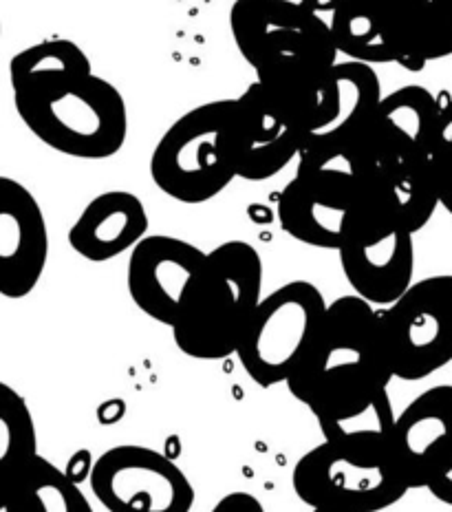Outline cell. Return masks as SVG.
<instances>
[{"instance_id": "31", "label": "cell", "mask_w": 452, "mask_h": 512, "mask_svg": "<svg viewBox=\"0 0 452 512\" xmlns=\"http://www.w3.org/2000/svg\"><path fill=\"white\" fill-rule=\"evenodd\" d=\"M0 512H14V510H12V501H9L7 488L0 490Z\"/></svg>"}, {"instance_id": "30", "label": "cell", "mask_w": 452, "mask_h": 512, "mask_svg": "<svg viewBox=\"0 0 452 512\" xmlns=\"http://www.w3.org/2000/svg\"><path fill=\"white\" fill-rule=\"evenodd\" d=\"M439 177V206L452 217V157L437 168Z\"/></svg>"}, {"instance_id": "20", "label": "cell", "mask_w": 452, "mask_h": 512, "mask_svg": "<svg viewBox=\"0 0 452 512\" xmlns=\"http://www.w3.org/2000/svg\"><path fill=\"white\" fill-rule=\"evenodd\" d=\"M336 87H338V111L336 117L322 126L320 131L309 133L305 144H327V146H355L364 151V131L371 115L382 102L380 76L371 64L364 62H338L336 64ZM367 155V153H364Z\"/></svg>"}, {"instance_id": "22", "label": "cell", "mask_w": 452, "mask_h": 512, "mask_svg": "<svg viewBox=\"0 0 452 512\" xmlns=\"http://www.w3.org/2000/svg\"><path fill=\"white\" fill-rule=\"evenodd\" d=\"M7 493L14 512H93L80 484L42 455L7 488Z\"/></svg>"}, {"instance_id": "19", "label": "cell", "mask_w": 452, "mask_h": 512, "mask_svg": "<svg viewBox=\"0 0 452 512\" xmlns=\"http://www.w3.org/2000/svg\"><path fill=\"white\" fill-rule=\"evenodd\" d=\"M331 36L336 49L353 62L397 64L389 0H336L331 7Z\"/></svg>"}, {"instance_id": "25", "label": "cell", "mask_w": 452, "mask_h": 512, "mask_svg": "<svg viewBox=\"0 0 452 512\" xmlns=\"http://www.w3.org/2000/svg\"><path fill=\"white\" fill-rule=\"evenodd\" d=\"M452 157V100L441 104L437 122L433 128V140H430V159L435 168L446 164Z\"/></svg>"}, {"instance_id": "32", "label": "cell", "mask_w": 452, "mask_h": 512, "mask_svg": "<svg viewBox=\"0 0 452 512\" xmlns=\"http://www.w3.org/2000/svg\"><path fill=\"white\" fill-rule=\"evenodd\" d=\"M311 512H342V510H333V508H311Z\"/></svg>"}, {"instance_id": "5", "label": "cell", "mask_w": 452, "mask_h": 512, "mask_svg": "<svg viewBox=\"0 0 452 512\" xmlns=\"http://www.w3.org/2000/svg\"><path fill=\"white\" fill-rule=\"evenodd\" d=\"M327 301L314 283L292 281L261 298L241 345V367L258 387L289 382L314 343Z\"/></svg>"}, {"instance_id": "9", "label": "cell", "mask_w": 452, "mask_h": 512, "mask_svg": "<svg viewBox=\"0 0 452 512\" xmlns=\"http://www.w3.org/2000/svg\"><path fill=\"white\" fill-rule=\"evenodd\" d=\"M89 484L109 512H190L195 488L164 453L139 444H120L93 464Z\"/></svg>"}, {"instance_id": "12", "label": "cell", "mask_w": 452, "mask_h": 512, "mask_svg": "<svg viewBox=\"0 0 452 512\" xmlns=\"http://www.w3.org/2000/svg\"><path fill=\"white\" fill-rule=\"evenodd\" d=\"M49 261V230L25 184L0 175V296L18 301L36 290Z\"/></svg>"}, {"instance_id": "1", "label": "cell", "mask_w": 452, "mask_h": 512, "mask_svg": "<svg viewBox=\"0 0 452 512\" xmlns=\"http://www.w3.org/2000/svg\"><path fill=\"white\" fill-rule=\"evenodd\" d=\"M393 373L382 343L380 312L360 296L327 305L305 360L287 387L314 415L389 389Z\"/></svg>"}, {"instance_id": "18", "label": "cell", "mask_w": 452, "mask_h": 512, "mask_svg": "<svg viewBox=\"0 0 452 512\" xmlns=\"http://www.w3.org/2000/svg\"><path fill=\"white\" fill-rule=\"evenodd\" d=\"M389 12L402 69L452 56V0H389Z\"/></svg>"}, {"instance_id": "7", "label": "cell", "mask_w": 452, "mask_h": 512, "mask_svg": "<svg viewBox=\"0 0 452 512\" xmlns=\"http://www.w3.org/2000/svg\"><path fill=\"white\" fill-rule=\"evenodd\" d=\"M292 484L309 508L342 512H382L411 490L391 453L351 451L331 442H322L300 457Z\"/></svg>"}, {"instance_id": "10", "label": "cell", "mask_w": 452, "mask_h": 512, "mask_svg": "<svg viewBox=\"0 0 452 512\" xmlns=\"http://www.w3.org/2000/svg\"><path fill=\"white\" fill-rule=\"evenodd\" d=\"M232 155L236 177L265 181L298 159L307 131L261 82L232 98Z\"/></svg>"}, {"instance_id": "17", "label": "cell", "mask_w": 452, "mask_h": 512, "mask_svg": "<svg viewBox=\"0 0 452 512\" xmlns=\"http://www.w3.org/2000/svg\"><path fill=\"white\" fill-rule=\"evenodd\" d=\"M364 190L413 234L422 230L439 208V177L430 157L375 168Z\"/></svg>"}, {"instance_id": "21", "label": "cell", "mask_w": 452, "mask_h": 512, "mask_svg": "<svg viewBox=\"0 0 452 512\" xmlns=\"http://www.w3.org/2000/svg\"><path fill=\"white\" fill-rule=\"evenodd\" d=\"M325 442L338 444L351 451L391 453L397 415L389 391L316 415Z\"/></svg>"}, {"instance_id": "29", "label": "cell", "mask_w": 452, "mask_h": 512, "mask_svg": "<svg viewBox=\"0 0 452 512\" xmlns=\"http://www.w3.org/2000/svg\"><path fill=\"white\" fill-rule=\"evenodd\" d=\"M426 488L430 490V495L441 501V504L452 506V464H448Z\"/></svg>"}, {"instance_id": "33", "label": "cell", "mask_w": 452, "mask_h": 512, "mask_svg": "<svg viewBox=\"0 0 452 512\" xmlns=\"http://www.w3.org/2000/svg\"><path fill=\"white\" fill-rule=\"evenodd\" d=\"M0 36H3V23H0Z\"/></svg>"}, {"instance_id": "4", "label": "cell", "mask_w": 452, "mask_h": 512, "mask_svg": "<svg viewBox=\"0 0 452 512\" xmlns=\"http://www.w3.org/2000/svg\"><path fill=\"white\" fill-rule=\"evenodd\" d=\"M230 120L232 100H214L170 124L150 157V177L166 197L197 206L232 184L236 168Z\"/></svg>"}, {"instance_id": "16", "label": "cell", "mask_w": 452, "mask_h": 512, "mask_svg": "<svg viewBox=\"0 0 452 512\" xmlns=\"http://www.w3.org/2000/svg\"><path fill=\"white\" fill-rule=\"evenodd\" d=\"M148 212L144 201L128 190H106L84 206L69 230L75 254L91 263L113 261L133 252L148 237Z\"/></svg>"}, {"instance_id": "13", "label": "cell", "mask_w": 452, "mask_h": 512, "mask_svg": "<svg viewBox=\"0 0 452 512\" xmlns=\"http://www.w3.org/2000/svg\"><path fill=\"white\" fill-rule=\"evenodd\" d=\"M206 254L184 239L150 234L135 245L128 259V294L142 312L172 329L188 285L201 270Z\"/></svg>"}, {"instance_id": "11", "label": "cell", "mask_w": 452, "mask_h": 512, "mask_svg": "<svg viewBox=\"0 0 452 512\" xmlns=\"http://www.w3.org/2000/svg\"><path fill=\"white\" fill-rule=\"evenodd\" d=\"M362 181L336 170L298 164L278 197V221L289 237L320 250H338L353 206L364 195Z\"/></svg>"}, {"instance_id": "26", "label": "cell", "mask_w": 452, "mask_h": 512, "mask_svg": "<svg viewBox=\"0 0 452 512\" xmlns=\"http://www.w3.org/2000/svg\"><path fill=\"white\" fill-rule=\"evenodd\" d=\"M258 3L283 14H322L331 12L336 0H258Z\"/></svg>"}, {"instance_id": "6", "label": "cell", "mask_w": 452, "mask_h": 512, "mask_svg": "<svg viewBox=\"0 0 452 512\" xmlns=\"http://www.w3.org/2000/svg\"><path fill=\"white\" fill-rule=\"evenodd\" d=\"M413 237L400 219L364 190L338 248L344 279L355 296L373 307H389L415 283Z\"/></svg>"}, {"instance_id": "28", "label": "cell", "mask_w": 452, "mask_h": 512, "mask_svg": "<svg viewBox=\"0 0 452 512\" xmlns=\"http://www.w3.org/2000/svg\"><path fill=\"white\" fill-rule=\"evenodd\" d=\"M93 464L95 462H91V453L89 451H78L69 460V466L64 468V473H67L75 484H80V482H84V479L91 477Z\"/></svg>"}, {"instance_id": "2", "label": "cell", "mask_w": 452, "mask_h": 512, "mask_svg": "<svg viewBox=\"0 0 452 512\" xmlns=\"http://www.w3.org/2000/svg\"><path fill=\"white\" fill-rule=\"evenodd\" d=\"M12 91L18 117L51 151L98 162L126 144L124 95L93 71L29 80Z\"/></svg>"}, {"instance_id": "24", "label": "cell", "mask_w": 452, "mask_h": 512, "mask_svg": "<svg viewBox=\"0 0 452 512\" xmlns=\"http://www.w3.org/2000/svg\"><path fill=\"white\" fill-rule=\"evenodd\" d=\"M91 71V58L78 42L69 38H49L16 53L9 62V84L14 89L29 80L75 76V73Z\"/></svg>"}, {"instance_id": "23", "label": "cell", "mask_w": 452, "mask_h": 512, "mask_svg": "<svg viewBox=\"0 0 452 512\" xmlns=\"http://www.w3.org/2000/svg\"><path fill=\"white\" fill-rule=\"evenodd\" d=\"M38 455L36 422L27 400L0 382V490L12 486Z\"/></svg>"}, {"instance_id": "3", "label": "cell", "mask_w": 452, "mask_h": 512, "mask_svg": "<svg viewBox=\"0 0 452 512\" xmlns=\"http://www.w3.org/2000/svg\"><path fill=\"white\" fill-rule=\"evenodd\" d=\"M263 298V261L245 241H228L206 254L188 285L172 336L195 360H223L241 345Z\"/></svg>"}, {"instance_id": "14", "label": "cell", "mask_w": 452, "mask_h": 512, "mask_svg": "<svg viewBox=\"0 0 452 512\" xmlns=\"http://www.w3.org/2000/svg\"><path fill=\"white\" fill-rule=\"evenodd\" d=\"M391 457L411 490L452 464V384L426 389L397 415Z\"/></svg>"}, {"instance_id": "27", "label": "cell", "mask_w": 452, "mask_h": 512, "mask_svg": "<svg viewBox=\"0 0 452 512\" xmlns=\"http://www.w3.org/2000/svg\"><path fill=\"white\" fill-rule=\"evenodd\" d=\"M210 512H265L263 504L254 495L236 490V493H228L217 501Z\"/></svg>"}, {"instance_id": "8", "label": "cell", "mask_w": 452, "mask_h": 512, "mask_svg": "<svg viewBox=\"0 0 452 512\" xmlns=\"http://www.w3.org/2000/svg\"><path fill=\"white\" fill-rule=\"evenodd\" d=\"M393 378L417 382L452 362V274L413 283L380 312Z\"/></svg>"}, {"instance_id": "15", "label": "cell", "mask_w": 452, "mask_h": 512, "mask_svg": "<svg viewBox=\"0 0 452 512\" xmlns=\"http://www.w3.org/2000/svg\"><path fill=\"white\" fill-rule=\"evenodd\" d=\"M441 104L419 84L384 95L364 131V153L371 173L404 159L430 157V140Z\"/></svg>"}]
</instances>
